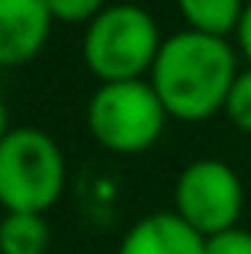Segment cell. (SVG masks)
<instances>
[{
	"mask_svg": "<svg viewBox=\"0 0 251 254\" xmlns=\"http://www.w3.org/2000/svg\"><path fill=\"white\" fill-rule=\"evenodd\" d=\"M239 74V49L222 36L181 29L168 36L148 71V84L161 97L171 119L203 123L222 113Z\"/></svg>",
	"mask_w": 251,
	"mask_h": 254,
	"instance_id": "cell-1",
	"label": "cell"
},
{
	"mask_svg": "<svg viewBox=\"0 0 251 254\" xmlns=\"http://www.w3.org/2000/svg\"><path fill=\"white\" fill-rule=\"evenodd\" d=\"M222 113L229 116V123H232L239 132H248V135H251V64L245 71L235 74L232 90H229V97H226Z\"/></svg>",
	"mask_w": 251,
	"mask_h": 254,
	"instance_id": "cell-10",
	"label": "cell"
},
{
	"mask_svg": "<svg viewBox=\"0 0 251 254\" xmlns=\"http://www.w3.org/2000/svg\"><path fill=\"white\" fill-rule=\"evenodd\" d=\"M55 16V23H81L87 26L100 10H107L110 0H45Z\"/></svg>",
	"mask_w": 251,
	"mask_h": 254,
	"instance_id": "cell-11",
	"label": "cell"
},
{
	"mask_svg": "<svg viewBox=\"0 0 251 254\" xmlns=\"http://www.w3.org/2000/svg\"><path fill=\"white\" fill-rule=\"evenodd\" d=\"M13 126H10V113H6V103H3V97H0V142H3V135L10 132Z\"/></svg>",
	"mask_w": 251,
	"mask_h": 254,
	"instance_id": "cell-14",
	"label": "cell"
},
{
	"mask_svg": "<svg viewBox=\"0 0 251 254\" xmlns=\"http://www.w3.org/2000/svg\"><path fill=\"white\" fill-rule=\"evenodd\" d=\"M0 216H3V212H0Z\"/></svg>",
	"mask_w": 251,
	"mask_h": 254,
	"instance_id": "cell-16",
	"label": "cell"
},
{
	"mask_svg": "<svg viewBox=\"0 0 251 254\" xmlns=\"http://www.w3.org/2000/svg\"><path fill=\"white\" fill-rule=\"evenodd\" d=\"M113 3H138V0H113Z\"/></svg>",
	"mask_w": 251,
	"mask_h": 254,
	"instance_id": "cell-15",
	"label": "cell"
},
{
	"mask_svg": "<svg viewBox=\"0 0 251 254\" xmlns=\"http://www.w3.org/2000/svg\"><path fill=\"white\" fill-rule=\"evenodd\" d=\"M52 225L42 212H3L0 216V254H49Z\"/></svg>",
	"mask_w": 251,
	"mask_h": 254,
	"instance_id": "cell-8",
	"label": "cell"
},
{
	"mask_svg": "<svg viewBox=\"0 0 251 254\" xmlns=\"http://www.w3.org/2000/svg\"><path fill=\"white\" fill-rule=\"evenodd\" d=\"M68 187L64 151L45 129L16 126L0 142V209L49 212Z\"/></svg>",
	"mask_w": 251,
	"mask_h": 254,
	"instance_id": "cell-3",
	"label": "cell"
},
{
	"mask_svg": "<svg viewBox=\"0 0 251 254\" xmlns=\"http://www.w3.org/2000/svg\"><path fill=\"white\" fill-rule=\"evenodd\" d=\"M161 42L158 19L142 3H107V10L84 26L81 55L100 84L142 81L148 77Z\"/></svg>",
	"mask_w": 251,
	"mask_h": 254,
	"instance_id": "cell-2",
	"label": "cell"
},
{
	"mask_svg": "<svg viewBox=\"0 0 251 254\" xmlns=\"http://www.w3.org/2000/svg\"><path fill=\"white\" fill-rule=\"evenodd\" d=\"M52 16L45 0H0V68H23L49 45Z\"/></svg>",
	"mask_w": 251,
	"mask_h": 254,
	"instance_id": "cell-6",
	"label": "cell"
},
{
	"mask_svg": "<svg viewBox=\"0 0 251 254\" xmlns=\"http://www.w3.org/2000/svg\"><path fill=\"white\" fill-rule=\"evenodd\" d=\"M235 42H239V55H245V62L251 64V0L245 3L242 23H239V29H235Z\"/></svg>",
	"mask_w": 251,
	"mask_h": 254,
	"instance_id": "cell-13",
	"label": "cell"
},
{
	"mask_svg": "<svg viewBox=\"0 0 251 254\" xmlns=\"http://www.w3.org/2000/svg\"><path fill=\"white\" fill-rule=\"evenodd\" d=\"M168 110L148 81L100 84L87 103V129L100 148L113 155H142L168 126Z\"/></svg>",
	"mask_w": 251,
	"mask_h": 254,
	"instance_id": "cell-4",
	"label": "cell"
},
{
	"mask_svg": "<svg viewBox=\"0 0 251 254\" xmlns=\"http://www.w3.org/2000/svg\"><path fill=\"white\" fill-rule=\"evenodd\" d=\"M245 206V187L235 168L219 158L190 161L177 174L174 184V212L196 229L203 238L239 225Z\"/></svg>",
	"mask_w": 251,
	"mask_h": 254,
	"instance_id": "cell-5",
	"label": "cell"
},
{
	"mask_svg": "<svg viewBox=\"0 0 251 254\" xmlns=\"http://www.w3.org/2000/svg\"><path fill=\"white\" fill-rule=\"evenodd\" d=\"M187 29L229 39L242 23L248 0H174Z\"/></svg>",
	"mask_w": 251,
	"mask_h": 254,
	"instance_id": "cell-9",
	"label": "cell"
},
{
	"mask_svg": "<svg viewBox=\"0 0 251 254\" xmlns=\"http://www.w3.org/2000/svg\"><path fill=\"white\" fill-rule=\"evenodd\" d=\"M203 254H251V232L248 229H226L203 242Z\"/></svg>",
	"mask_w": 251,
	"mask_h": 254,
	"instance_id": "cell-12",
	"label": "cell"
},
{
	"mask_svg": "<svg viewBox=\"0 0 251 254\" xmlns=\"http://www.w3.org/2000/svg\"><path fill=\"white\" fill-rule=\"evenodd\" d=\"M203 242L206 238L171 209L138 219L123 235L116 254H203Z\"/></svg>",
	"mask_w": 251,
	"mask_h": 254,
	"instance_id": "cell-7",
	"label": "cell"
}]
</instances>
